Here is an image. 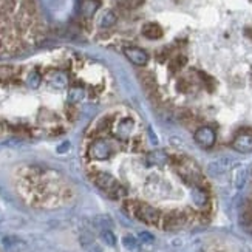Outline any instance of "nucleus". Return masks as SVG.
Returning <instances> with one entry per match:
<instances>
[{"instance_id":"1","label":"nucleus","mask_w":252,"mask_h":252,"mask_svg":"<svg viewBox=\"0 0 252 252\" xmlns=\"http://www.w3.org/2000/svg\"><path fill=\"white\" fill-rule=\"evenodd\" d=\"M94 184L99 188L101 190H104L110 198L113 200H119V198H124L127 190L124 186L119 183L113 175L107 173V172H97L94 177H93Z\"/></svg>"},{"instance_id":"2","label":"nucleus","mask_w":252,"mask_h":252,"mask_svg":"<svg viewBox=\"0 0 252 252\" xmlns=\"http://www.w3.org/2000/svg\"><path fill=\"white\" fill-rule=\"evenodd\" d=\"M115 152H116V149L112 141H108L105 138H97L89 147V157L96 161H105L110 157H113Z\"/></svg>"},{"instance_id":"3","label":"nucleus","mask_w":252,"mask_h":252,"mask_svg":"<svg viewBox=\"0 0 252 252\" xmlns=\"http://www.w3.org/2000/svg\"><path fill=\"white\" fill-rule=\"evenodd\" d=\"M177 161V172L178 175L183 178L184 183L188 184H198L200 181V170L198 167L195 166V162H192L189 158H184V157H180L175 159Z\"/></svg>"},{"instance_id":"4","label":"nucleus","mask_w":252,"mask_h":252,"mask_svg":"<svg viewBox=\"0 0 252 252\" xmlns=\"http://www.w3.org/2000/svg\"><path fill=\"white\" fill-rule=\"evenodd\" d=\"M133 215L138 218L139 221L150 224V226H158L162 220L161 212L155 209L153 206L146 204V203H139L133 207Z\"/></svg>"},{"instance_id":"5","label":"nucleus","mask_w":252,"mask_h":252,"mask_svg":"<svg viewBox=\"0 0 252 252\" xmlns=\"http://www.w3.org/2000/svg\"><path fill=\"white\" fill-rule=\"evenodd\" d=\"M193 139H195V142L200 147L211 149V147H214L215 141H217V133H215V130L212 127L203 126V127H198V128L195 130Z\"/></svg>"},{"instance_id":"6","label":"nucleus","mask_w":252,"mask_h":252,"mask_svg":"<svg viewBox=\"0 0 252 252\" xmlns=\"http://www.w3.org/2000/svg\"><path fill=\"white\" fill-rule=\"evenodd\" d=\"M232 147L238 153H251L252 152V131L242 130L232 139Z\"/></svg>"},{"instance_id":"7","label":"nucleus","mask_w":252,"mask_h":252,"mask_svg":"<svg viewBox=\"0 0 252 252\" xmlns=\"http://www.w3.org/2000/svg\"><path fill=\"white\" fill-rule=\"evenodd\" d=\"M124 54L131 63L138 65V67H144V65H147V62H149L147 51L139 48V47H126Z\"/></svg>"},{"instance_id":"8","label":"nucleus","mask_w":252,"mask_h":252,"mask_svg":"<svg viewBox=\"0 0 252 252\" xmlns=\"http://www.w3.org/2000/svg\"><path fill=\"white\" fill-rule=\"evenodd\" d=\"M186 221H188V218H186V215L180 211H173L170 214H167L166 217L162 218V227L164 229H180L181 226L186 224Z\"/></svg>"},{"instance_id":"9","label":"nucleus","mask_w":252,"mask_h":252,"mask_svg":"<svg viewBox=\"0 0 252 252\" xmlns=\"http://www.w3.org/2000/svg\"><path fill=\"white\" fill-rule=\"evenodd\" d=\"M135 128V123L133 119L130 118H126V119H121V121L118 123L116 128H115V136L121 141H127L131 135V131Z\"/></svg>"},{"instance_id":"10","label":"nucleus","mask_w":252,"mask_h":252,"mask_svg":"<svg viewBox=\"0 0 252 252\" xmlns=\"http://www.w3.org/2000/svg\"><path fill=\"white\" fill-rule=\"evenodd\" d=\"M48 84L58 90H62L68 85V74L62 70H54L48 74Z\"/></svg>"},{"instance_id":"11","label":"nucleus","mask_w":252,"mask_h":252,"mask_svg":"<svg viewBox=\"0 0 252 252\" xmlns=\"http://www.w3.org/2000/svg\"><path fill=\"white\" fill-rule=\"evenodd\" d=\"M167 161H169V157L164 150H153L146 157V162L150 167H161Z\"/></svg>"},{"instance_id":"12","label":"nucleus","mask_w":252,"mask_h":252,"mask_svg":"<svg viewBox=\"0 0 252 252\" xmlns=\"http://www.w3.org/2000/svg\"><path fill=\"white\" fill-rule=\"evenodd\" d=\"M139 81H141V85L144 87V89H146L150 94H153V93H155V92L158 90L157 78H155V74H153L152 71H147V70L141 71V73H139Z\"/></svg>"},{"instance_id":"13","label":"nucleus","mask_w":252,"mask_h":252,"mask_svg":"<svg viewBox=\"0 0 252 252\" xmlns=\"http://www.w3.org/2000/svg\"><path fill=\"white\" fill-rule=\"evenodd\" d=\"M162 28L161 25H158L157 22H149V24H144L142 27V36L150 39V40H157L162 37Z\"/></svg>"},{"instance_id":"14","label":"nucleus","mask_w":252,"mask_h":252,"mask_svg":"<svg viewBox=\"0 0 252 252\" xmlns=\"http://www.w3.org/2000/svg\"><path fill=\"white\" fill-rule=\"evenodd\" d=\"M101 3H99V0H82L81 2V14L82 17L85 19H92L96 13H97V9H99Z\"/></svg>"},{"instance_id":"15","label":"nucleus","mask_w":252,"mask_h":252,"mask_svg":"<svg viewBox=\"0 0 252 252\" xmlns=\"http://www.w3.org/2000/svg\"><path fill=\"white\" fill-rule=\"evenodd\" d=\"M84 97H85V89H84V87L76 85V87H71V89H70L68 96H67V101H68V104L74 105V104L82 102Z\"/></svg>"},{"instance_id":"16","label":"nucleus","mask_w":252,"mask_h":252,"mask_svg":"<svg viewBox=\"0 0 252 252\" xmlns=\"http://www.w3.org/2000/svg\"><path fill=\"white\" fill-rule=\"evenodd\" d=\"M192 201H193L195 206L204 207L207 204V193H206V190L198 188V186H195V188L192 189Z\"/></svg>"},{"instance_id":"17","label":"nucleus","mask_w":252,"mask_h":252,"mask_svg":"<svg viewBox=\"0 0 252 252\" xmlns=\"http://www.w3.org/2000/svg\"><path fill=\"white\" fill-rule=\"evenodd\" d=\"M116 14L113 13V11H104V13L101 14V17H99V27L101 28H104V30H108V28H112L115 24H116Z\"/></svg>"},{"instance_id":"18","label":"nucleus","mask_w":252,"mask_h":252,"mask_svg":"<svg viewBox=\"0 0 252 252\" xmlns=\"http://www.w3.org/2000/svg\"><path fill=\"white\" fill-rule=\"evenodd\" d=\"M186 63H188V58L183 56V54H177L169 61V70L170 73H177L186 67Z\"/></svg>"},{"instance_id":"19","label":"nucleus","mask_w":252,"mask_h":252,"mask_svg":"<svg viewBox=\"0 0 252 252\" xmlns=\"http://www.w3.org/2000/svg\"><path fill=\"white\" fill-rule=\"evenodd\" d=\"M3 246L11 252H16V251L19 252V251H22L25 248V243L22 242V240L16 238V237H9V238H3Z\"/></svg>"},{"instance_id":"20","label":"nucleus","mask_w":252,"mask_h":252,"mask_svg":"<svg viewBox=\"0 0 252 252\" xmlns=\"http://www.w3.org/2000/svg\"><path fill=\"white\" fill-rule=\"evenodd\" d=\"M240 221H242V226L248 232H252V206L245 207L242 212V217H240Z\"/></svg>"},{"instance_id":"21","label":"nucleus","mask_w":252,"mask_h":252,"mask_svg":"<svg viewBox=\"0 0 252 252\" xmlns=\"http://www.w3.org/2000/svg\"><path fill=\"white\" fill-rule=\"evenodd\" d=\"M123 246L128 251V252H138L139 251V240L133 235H124L123 237Z\"/></svg>"},{"instance_id":"22","label":"nucleus","mask_w":252,"mask_h":252,"mask_svg":"<svg viewBox=\"0 0 252 252\" xmlns=\"http://www.w3.org/2000/svg\"><path fill=\"white\" fill-rule=\"evenodd\" d=\"M101 240L110 248H113L116 245V237L112 232V229H102V231H101Z\"/></svg>"},{"instance_id":"23","label":"nucleus","mask_w":252,"mask_h":252,"mask_svg":"<svg viewBox=\"0 0 252 252\" xmlns=\"http://www.w3.org/2000/svg\"><path fill=\"white\" fill-rule=\"evenodd\" d=\"M42 82V76L37 73V71H31L28 76H27V85L30 89H37Z\"/></svg>"},{"instance_id":"24","label":"nucleus","mask_w":252,"mask_h":252,"mask_svg":"<svg viewBox=\"0 0 252 252\" xmlns=\"http://www.w3.org/2000/svg\"><path fill=\"white\" fill-rule=\"evenodd\" d=\"M227 159H220V161H215V162H212L211 166H209V170H211V173H214V175H217V173H221V172H224V170H227Z\"/></svg>"},{"instance_id":"25","label":"nucleus","mask_w":252,"mask_h":252,"mask_svg":"<svg viewBox=\"0 0 252 252\" xmlns=\"http://www.w3.org/2000/svg\"><path fill=\"white\" fill-rule=\"evenodd\" d=\"M116 2L118 6H121L124 9H135L144 3V0H116Z\"/></svg>"},{"instance_id":"26","label":"nucleus","mask_w":252,"mask_h":252,"mask_svg":"<svg viewBox=\"0 0 252 252\" xmlns=\"http://www.w3.org/2000/svg\"><path fill=\"white\" fill-rule=\"evenodd\" d=\"M245 180H246V170H245V167H238L235 170V184H237V188H242V186L245 184Z\"/></svg>"},{"instance_id":"27","label":"nucleus","mask_w":252,"mask_h":252,"mask_svg":"<svg viewBox=\"0 0 252 252\" xmlns=\"http://www.w3.org/2000/svg\"><path fill=\"white\" fill-rule=\"evenodd\" d=\"M138 240H139L141 245H153L155 243V237H153L150 232H139Z\"/></svg>"},{"instance_id":"28","label":"nucleus","mask_w":252,"mask_h":252,"mask_svg":"<svg viewBox=\"0 0 252 252\" xmlns=\"http://www.w3.org/2000/svg\"><path fill=\"white\" fill-rule=\"evenodd\" d=\"M13 74H14V70L11 67H5V65L0 67V81H8L13 78Z\"/></svg>"},{"instance_id":"29","label":"nucleus","mask_w":252,"mask_h":252,"mask_svg":"<svg viewBox=\"0 0 252 252\" xmlns=\"http://www.w3.org/2000/svg\"><path fill=\"white\" fill-rule=\"evenodd\" d=\"M177 89H178V92H181V93H188V92L190 90V82H189L188 79H180L178 84H177Z\"/></svg>"},{"instance_id":"30","label":"nucleus","mask_w":252,"mask_h":252,"mask_svg":"<svg viewBox=\"0 0 252 252\" xmlns=\"http://www.w3.org/2000/svg\"><path fill=\"white\" fill-rule=\"evenodd\" d=\"M200 76H201V79H203L204 85H207V89H209V90H214V79L209 78V76L204 74V73H200Z\"/></svg>"},{"instance_id":"31","label":"nucleus","mask_w":252,"mask_h":252,"mask_svg":"<svg viewBox=\"0 0 252 252\" xmlns=\"http://www.w3.org/2000/svg\"><path fill=\"white\" fill-rule=\"evenodd\" d=\"M89 251H90V252H102L101 248H99V246H96V245H92V246L89 248Z\"/></svg>"},{"instance_id":"32","label":"nucleus","mask_w":252,"mask_h":252,"mask_svg":"<svg viewBox=\"0 0 252 252\" xmlns=\"http://www.w3.org/2000/svg\"><path fill=\"white\" fill-rule=\"evenodd\" d=\"M68 149H70V144H68V142H63V146L59 147L58 150H59V152H63V150H68Z\"/></svg>"},{"instance_id":"33","label":"nucleus","mask_w":252,"mask_h":252,"mask_svg":"<svg viewBox=\"0 0 252 252\" xmlns=\"http://www.w3.org/2000/svg\"><path fill=\"white\" fill-rule=\"evenodd\" d=\"M246 36L252 39V28H246Z\"/></svg>"},{"instance_id":"34","label":"nucleus","mask_w":252,"mask_h":252,"mask_svg":"<svg viewBox=\"0 0 252 252\" xmlns=\"http://www.w3.org/2000/svg\"><path fill=\"white\" fill-rule=\"evenodd\" d=\"M3 218H5V217H3V212H2V211H0V223H2V221H3Z\"/></svg>"}]
</instances>
